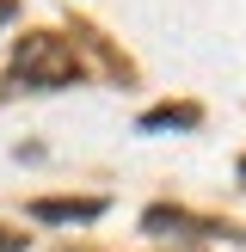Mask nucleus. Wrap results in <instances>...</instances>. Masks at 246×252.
Here are the masks:
<instances>
[{
  "mask_svg": "<svg viewBox=\"0 0 246 252\" xmlns=\"http://www.w3.org/2000/svg\"><path fill=\"white\" fill-rule=\"evenodd\" d=\"M12 74H19L25 86H37V93H56V86L80 80V56H74L68 37L31 31V37H19V49H12Z\"/></svg>",
  "mask_w": 246,
  "mask_h": 252,
  "instance_id": "f257e3e1",
  "label": "nucleus"
},
{
  "mask_svg": "<svg viewBox=\"0 0 246 252\" xmlns=\"http://www.w3.org/2000/svg\"><path fill=\"white\" fill-rule=\"evenodd\" d=\"M31 216L37 221H92V216H105V203L98 197H62V203H31Z\"/></svg>",
  "mask_w": 246,
  "mask_h": 252,
  "instance_id": "f03ea898",
  "label": "nucleus"
},
{
  "mask_svg": "<svg viewBox=\"0 0 246 252\" xmlns=\"http://www.w3.org/2000/svg\"><path fill=\"white\" fill-rule=\"evenodd\" d=\"M166 123H172V129H191V123H197V105H166V111H148V117H142V129H166Z\"/></svg>",
  "mask_w": 246,
  "mask_h": 252,
  "instance_id": "7ed1b4c3",
  "label": "nucleus"
},
{
  "mask_svg": "<svg viewBox=\"0 0 246 252\" xmlns=\"http://www.w3.org/2000/svg\"><path fill=\"white\" fill-rule=\"evenodd\" d=\"M0 252H25V234H12V228H0Z\"/></svg>",
  "mask_w": 246,
  "mask_h": 252,
  "instance_id": "20e7f679",
  "label": "nucleus"
},
{
  "mask_svg": "<svg viewBox=\"0 0 246 252\" xmlns=\"http://www.w3.org/2000/svg\"><path fill=\"white\" fill-rule=\"evenodd\" d=\"M12 12H19V6H12V0H0V25H6V19H12Z\"/></svg>",
  "mask_w": 246,
  "mask_h": 252,
  "instance_id": "39448f33",
  "label": "nucleus"
},
{
  "mask_svg": "<svg viewBox=\"0 0 246 252\" xmlns=\"http://www.w3.org/2000/svg\"><path fill=\"white\" fill-rule=\"evenodd\" d=\"M240 179H246V160H240Z\"/></svg>",
  "mask_w": 246,
  "mask_h": 252,
  "instance_id": "423d86ee",
  "label": "nucleus"
},
{
  "mask_svg": "<svg viewBox=\"0 0 246 252\" xmlns=\"http://www.w3.org/2000/svg\"><path fill=\"white\" fill-rule=\"evenodd\" d=\"M179 252H197V246H179Z\"/></svg>",
  "mask_w": 246,
  "mask_h": 252,
  "instance_id": "0eeeda50",
  "label": "nucleus"
}]
</instances>
